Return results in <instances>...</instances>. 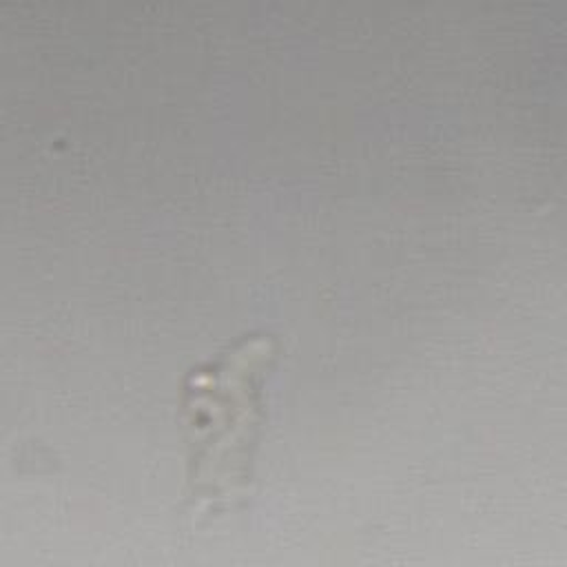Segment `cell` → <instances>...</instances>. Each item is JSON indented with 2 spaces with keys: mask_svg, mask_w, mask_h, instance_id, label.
Masks as SVG:
<instances>
[{
  "mask_svg": "<svg viewBox=\"0 0 567 567\" xmlns=\"http://www.w3.org/2000/svg\"><path fill=\"white\" fill-rule=\"evenodd\" d=\"M272 361L270 334H246L215 361L188 372L182 410L193 496H221L248 481L261 423V390Z\"/></svg>",
  "mask_w": 567,
  "mask_h": 567,
  "instance_id": "1",
  "label": "cell"
}]
</instances>
